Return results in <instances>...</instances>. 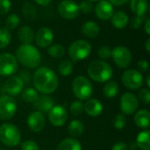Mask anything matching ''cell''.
<instances>
[{"instance_id":"8992f818","label":"cell","mask_w":150,"mask_h":150,"mask_svg":"<svg viewBox=\"0 0 150 150\" xmlns=\"http://www.w3.org/2000/svg\"><path fill=\"white\" fill-rule=\"evenodd\" d=\"M91 53V45L84 40H77L71 43L69 47V55L74 62L87 58Z\"/></svg>"},{"instance_id":"4316f807","label":"cell","mask_w":150,"mask_h":150,"mask_svg":"<svg viewBox=\"0 0 150 150\" xmlns=\"http://www.w3.org/2000/svg\"><path fill=\"white\" fill-rule=\"evenodd\" d=\"M83 129H84L83 124L82 123V121H80L78 120H72L68 127V131H69V134L74 137L81 136L83 133Z\"/></svg>"},{"instance_id":"e575fe53","label":"cell","mask_w":150,"mask_h":150,"mask_svg":"<svg viewBox=\"0 0 150 150\" xmlns=\"http://www.w3.org/2000/svg\"><path fill=\"white\" fill-rule=\"evenodd\" d=\"M83 112V105L81 101H74L70 105V112L74 116H78Z\"/></svg>"},{"instance_id":"52a82bcc","label":"cell","mask_w":150,"mask_h":150,"mask_svg":"<svg viewBox=\"0 0 150 150\" xmlns=\"http://www.w3.org/2000/svg\"><path fill=\"white\" fill-rule=\"evenodd\" d=\"M112 57L115 64L120 69L127 68L132 62L130 50L124 46H118L112 50Z\"/></svg>"},{"instance_id":"f546056e","label":"cell","mask_w":150,"mask_h":150,"mask_svg":"<svg viewBox=\"0 0 150 150\" xmlns=\"http://www.w3.org/2000/svg\"><path fill=\"white\" fill-rule=\"evenodd\" d=\"M58 71L63 76H69L73 71L72 62L69 59H65V60L62 61L58 65Z\"/></svg>"},{"instance_id":"484cf974","label":"cell","mask_w":150,"mask_h":150,"mask_svg":"<svg viewBox=\"0 0 150 150\" xmlns=\"http://www.w3.org/2000/svg\"><path fill=\"white\" fill-rule=\"evenodd\" d=\"M57 150H82V145L76 139L67 138L58 145Z\"/></svg>"},{"instance_id":"ba28073f","label":"cell","mask_w":150,"mask_h":150,"mask_svg":"<svg viewBox=\"0 0 150 150\" xmlns=\"http://www.w3.org/2000/svg\"><path fill=\"white\" fill-rule=\"evenodd\" d=\"M18 69L17 58L10 53L0 54V75L9 76L13 75Z\"/></svg>"},{"instance_id":"8d00e7d4","label":"cell","mask_w":150,"mask_h":150,"mask_svg":"<svg viewBox=\"0 0 150 150\" xmlns=\"http://www.w3.org/2000/svg\"><path fill=\"white\" fill-rule=\"evenodd\" d=\"M98 54L101 59H108L112 56V50L108 46H102L98 48Z\"/></svg>"},{"instance_id":"603a6c76","label":"cell","mask_w":150,"mask_h":150,"mask_svg":"<svg viewBox=\"0 0 150 150\" xmlns=\"http://www.w3.org/2000/svg\"><path fill=\"white\" fill-rule=\"evenodd\" d=\"M18 37L22 44H32L34 40V33L30 26L24 25L18 30Z\"/></svg>"},{"instance_id":"7bdbcfd3","label":"cell","mask_w":150,"mask_h":150,"mask_svg":"<svg viewBox=\"0 0 150 150\" xmlns=\"http://www.w3.org/2000/svg\"><path fill=\"white\" fill-rule=\"evenodd\" d=\"M138 67L142 71L147 72V71H149V64L148 61H146V60H140L138 62Z\"/></svg>"},{"instance_id":"836d02e7","label":"cell","mask_w":150,"mask_h":150,"mask_svg":"<svg viewBox=\"0 0 150 150\" xmlns=\"http://www.w3.org/2000/svg\"><path fill=\"white\" fill-rule=\"evenodd\" d=\"M19 23H20V18L18 15L10 14L5 20V28L8 30L9 29L13 30L19 25Z\"/></svg>"},{"instance_id":"ffe728a7","label":"cell","mask_w":150,"mask_h":150,"mask_svg":"<svg viewBox=\"0 0 150 150\" xmlns=\"http://www.w3.org/2000/svg\"><path fill=\"white\" fill-rule=\"evenodd\" d=\"M111 21H112V25L115 28L123 29L127 25L129 22V18L126 12L122 11H119L113 12L112 16L111 17Z\"/></svg>"},{"instance_id":"7a4b0ae2","label":"cell","mask_w":150,"mask_h":150,"mask_svg":"<svg viewBox=\"0 0 150 150\" xmlns=\"http://www.w3.org/2000/svg\"><path fill=\"white\" fill-rule=\"evenodd\" d=\"M16 54L18 62L26 68L35 69L40 63V53L32 44L20 45L16 52Z\"/></svg>"},{"instance_id":"681fc988","label":"cell","mask_w":150,"mask_h":150,"mask_svg":"<svg viewBox=\"0 0 150 150\" xmlns=\"http://www.w3.org/2000/svg\"><path fill=\"white\" fill-rule=\"evenodd\" d=\"M147 85H148V87L150 86V76H148V77H147Z\"/></svg>"},{"instance_id":"4dcf8cb0","label":"cell","mask_w":150,"mask_h":150,"mask_svg":"<svg viewBox=\"0 0 150 150\" xmlns=\"http://www.w3.org/2000/svg\"><path fill=\"white\" fill-rule=\"evenodd\" d=\"M47 53L51 57L54 58H61L65 54V48L63 46L60 44H55L49 46L47 49Z\"/></svg>"},{"instance_id":"ee69618b","label":"cell","mask_w":150,"mask_h":150,"mask_svg":"<svg viewBox=\"0 0 150 150\" xmlns=\"http://www.w3.org/2000/svg\"><path fill=\"white\" fill-rule=\"evenodd\" d=\"M112 150H129V149L125 142H118V143L113 145Z\"/></svg>"},{"instance_id":"44dd1931","label":"cell","mask_w":150,"mask_h":150,"mask_svg":"<svg viewBox=\"0 0 150 150\" xmlns=\"http://www.w3.org/2000/svg\"><path fill=\"white\" fill-rule=\"evenodd\" d=\"M82 33L87 38H96L100 33V27L94 21H87L82 26Z\"/></svg>"},{"instance_id":"277c9868","label":"cell","mask_w":150,"mask_h":150,"mask_svg":"<svg viewBox=\"0 0 150 150\" xmlns=\"http://www.w3.org/2000/svg\"><path fill=\"white\" fill-rule=\"evenodd\" d=\"M0 141L7 147H15L20 143L21 134L13 124L4 123L0 126Z\"/></svg>"},{"instance_id":"ab89813d","label":"cell","mask_w":150,"mask_h":150,"mask_svg":"<svg viewBox=\"0 0 150 150\" xmlns=\"http://www.w3.org/2000/svg\"><path fill=\"white\" fill-rule=\"evenodd\" d=\"M22 150H39V146L33 141H25L21 143Z\"/></svg>"},{"instance_id":"e0dca14e","label":"cell","mask_w":150,"mask_h":150,"mask_svg":"<svg viewBox=\"0 0 150 150\" xmlns=\"http://www.w3.org/2000/svg\"><path fill=\"white\" fill-rule=\"evenodd\" d=\"M27 125L32 131L35 133L40 132L45 127V117L43 113L38 111L30 113L27 118Z\"/></svg>"},{"instance_id":"7c38bea8","label":"cell","mask_w":150,"mask_h":150,"mask_svg":"<svg viewBox=\"0 0 150 150\" xmlns=\"http://www.w3.org/2000/svg\"><path fill=\"white\" fill-rule=\"evenodd\" d=\"M138 98L134 93L126 92L120 98V110L124 114H134L138 107Z\"/></svg>"},{"instance_id":"816d5d0a","label":"cell","mask_w":150,"mask_h":150,"mask_svg":"<svg viewBox=\"0 0 150 150\" xmlns=\"http://www.w3.org/2000/svg\"><path fill=\"white\" fill-rule=\"evenodd\" d=\"M0 150H4V149H0Z\"/></svg>"},{"instance_id":"5b68a950","label":"cell","mask_w":150,"mask_h":150,"mask_svg":"<svg viewBox=\"0 0 150 150\" xmlns=\"http://www.w3.org/2000/svg\"><path fill=\"white\" fill-rule=\"evenodd\" d=\"M72 91L75 96L81 100H88L93 92L91 81L83 76L76 77L72 83Z\"/></svg>"},{"instance_id":"c3c4849f","label":"cell","mask_w":150,"mask_h":150,"mask_svg":"<svg viewBox=\"0 0 150 150\" xmlns=\"http://www.w3.org/2000/svg\"><path fill=\"white\" fill-rule=\"evenodd\" d=\"M145 47H146V50L148 53H150V39H148L147 41H146V44H145Z\"/></svg>"},{"instance_id":"9a60e30c","label":"cell","mask_w":150,"mask_h":150,"mask_svg":"<svg viewBox=\"0 0 150 150\" xmlns=\"http://www.w3.org/2000/svg\"><path fill=\"white\" fill-rule=\"evenodd\" d=\"M24 88V81L20 76H11L10 77L4 85V91L9 94V96L18 95Z\"/></svg>"},{"instance_id":"d6a6232c","label":"cell","mask_w":150,"mask_h":150,"mask_svg":"<svg viewBox=\"0 0 150 150\" xmlns=\"http://www.w3.org/2000/svg\"><path fill=\"white\" fill-rule=\"evenodd\" d=\"M11 40V33L6 28H0V49L6 47Z\"/></svg>"},{"instance_id":"30bf717a","label":"cell","mask_w":150,"mask_h":150,"mask_svg":"<svg viewBox=\"0 0 150 150\" xmlns=\"http://www.w3.org/2000/svg\"><path fill=\"white\" fill-rule=\"evenodd\" d=\"M17 111L15 100L9 95L0 96V119L7 120L11 119Z\"/></svg>"},{"instance_id":"bcb514c9","label":"cell","mask_w":150,"mask_h":150,"mask_svg":"<svg viewBox=\"0 0 150 150\" xmlns=\"http://www.w3.org/2000/svg\"><path fill=\"white\" fill-rule=\"evenodd\" d=\"M144 30L146 32V33L148 35L150 34V19L149 18H147L145 20V24H144Z\"/></svg>"},{"instance_id":"9c48e42d","label":"cell","mask_w":150,"mask_h":150,"mask_svg":"<svg viewBox=\"0 0 150 150\" xmlns=\"http://www.w3.org/2000/svg\"><path fill=\"white\" fill-rule=\"evenodd\" d=\"M123 84L130 90H138L143 83V76L136 69H127L121 76Z\"/></svg>"},{"instance_id":"f1b7e54d","label":"cell","mask_w":150,"mask_h":150,"mask_svg":"<svg viewBox=\"0 0 150 150\" xmlns=\"http://www.w3.org/2000/svg\"><path fill=\"white\" fill-rule=\"evenodd\" d=\"M22 14L26 19L34 20L36 18V16H37L35 6L32 3L26 2L22 6Z\"/></svg>"},{"instance_id":"83f0119b","label":"cell","mask_w":150,"mask_h":150,"mask_svg":"<svg viewBox=\"0 0 150 150\" xmlns=\"http://www.w3.org/2000/svg\"><path fill=\"white\" fill-rule=\"evenodd\" d=\"M103 92L106 98H114L119 92V85L115 81H108L104 86Z\"/></svg>"},{"instance_id":"7402d4cb","label":"cell","mask_w":150,"mask_h":150,"mask_svg":"<svg viewBox=\"0 0 150 150\" xmlns=\"http://www.w3.org/2000/svg\"><path fill=\"white\" fill-rule=\"evenodd\" d=\"M130 6L132 11L135 16H145L149 10V3L147 0H130Z\"/></svg>"},{"instance_id":"cb8c5ba5","label":"cell","mask_w":150,"mask_h":150,"mask_svg":"<svg viewBox=\"0 0 150 150\" xmlns=\"http://www.w3.org/2000/svg\"><path fill=\"white\" fill-rule=\"evenodd\" d=\"M134 123L141 128H148L150 126V112L148 110H141L134 115Z\"/></svg>"},{"instance_id":"1f68e13d","label":"cell","mask_w":150,"mask_h":150,"mask_svg":"<svg viewBox=\"0 0 150 150\" xmlns=\"http://www.w3.org/2000/svg\"><path fill=\"white\" fill-rule=\"evenodd\" d=\"M22 98L26 103H34L39 98V94L34 89L27 88L22 92Z\"/></svg>"},{"instance_id":"d4e9b609","label":"cell","mask_w":150,"mask_h":150,"mask_svg":"<svg viewBox=\"0 0 150 150\" xmlns=\"http://www.w3.org/2000/svg\"><path fill=\"white\" fill-rule=\"evenodd\" d=\"M136 146L142 150H150V132L149 130L141 132L136 139Z\"/></svg>"},{"instance_id":"5bb4252c","label":"cell","mask_w":150,"mask_h":150,"mask_svg":"<svg viewBox=\"0 0 150 150\" xmlns=\"http://www.w3.org/2000/svg\"><path fill=\"white\" fill-rule=\"evenodd\" d=\"M34 40L37 46L40 48L49 47L54 40V33L48 27H40L34 34Z\"/></svg>"},{"instance_id":"f35d334b","label":"cell","mask_w":150,"mask_h":150,"mask_svg":"<svg viewBox=\"0 0 150 150\" xmlns=\"http://www.w3.org/2000/svg\"><path fill=\"white\" fill-rule=\"evenodd\" d=\"M11 0H0V15H4L8 13V11L11 10Z\"/></svg>"},{"instance_id":"f907efd6","label":"cell","mask_w":150,"mask_h":150,"mask_svg":"<svg viewBox=\"0 0 150 150\" xmlns=\"http://www.w3.org/2000/svg\"><path fill=\"white\" fill-rule=\"evenodd\" d=\"M89 1H91V2H98L100 0H89Z\"/></svg>"},{"instance_id":"4fadbf2b","label":"cell","mask_w":150,"mask_h":150,"mask_svg":"<svg viewBox=\"0 0 150 150\" xmlns=\"http://www.w3.org/2000/svg\"><path fill=\"white\" fill-rule=\"evenodd\" d=\"M68 119V112L62 105H54L48 112V120L55 127H62Z\"/></svg>"},{"instance_id":"6da1fadb","label":"cell","mask_w":150,"mask_h":150,"mask_svg":"<svg viewBox=\"0 0 150 150\" xmlns=\"http://www.w3.org/2000/svg\"><path fill=\"white\" fill-rule=\"evenodd\" d=\"M34 87L43 94H50L58 87V77L54 70L47 67L39 68L33 76Z\"/></svg>"},{"instance_id":"d590c367","label":"cell","mask_w":150,"mask_h":150,"mask_svg":"<svg viewBox=\"0 0 150 150\" xmlns=\"http://www.w3.org/2000/svg\"><path fill=\"white\" fill-rule=\"evenodd\" d=\"M126 124H127V120L125 116L122 114H118L113 120V126L119 130L123 129L126 127Z\"/></svg>"},{"instance_id":"7dc6e473","label":"cell","mask_w":150,"mask_h":150,"mask_svg":"<svg viewBox=\"0 0 150 150\" xmlns=\"http://www.w3.org/2000/svg\"><path fill=\"white\" fill-rule=\"evenodd\" d=\"M38 4H40V5H41V6H46V5H47L52 0H34Z\"/></svg>"},{"instance_id":"60d3db41","label":"cell","mask_w":150,"mask_h":150,"mask_svg":"<svg viewBox=\"0 0 150 150\" xmlns=\"http://www.w3.org/2000/svg\"><path fill=\"white\" fill-rule=\"evenodd\" d=\"M140 99L143 104L149 105L150 104V91L148 89H142L139 92Z\"/></svg>"},{"instance_id":"f6af8a7d","label":"cell","mask_w":150,"mask_h":150,"mask_svg":"<svg viewBox=\"0 0 150 150\" xmlns=\"http://www.w3.org/2000/svg\"><path fill=\"white\" fill-rule=\"evenodd\" d=\"M130 0H109V2L112 4V5H115V6H120L122 4H127V2H129Z\"/></svg>"},{"instance_id":"ac0fdd59","label":"cell","mask_w":150,"mask_h":150,"mask_svg":"<svg viewBox=\"0 0 150 150\" xmlns=\"http://www.w3.org/2000/svg\"><path fill=\"white\" fill-rule=\"evenodd\" d=\"M83 110L91 117H98L103 112L102 104L96 98L88 99L83 105Z\"/></svg>"},{"instance_id":"b9f144b4","label":"cell","mask_w":150,"mask_h":150,"mask_svg":"<svg viewBox=\"0 0 150 150\" xmlns=\"http://www.w3.org/2000/svg\"><path fill=\"white\" fill-rule=\"evenodd\" d=\"M144 19H145V16H142V17H138V16H135L133 19H132V22H131V26L133 29H139L142 25L143 24L144 22Z\"/></svg>"},{"instance_id":"2e32d148","label":"cell","mask_w":150,"mask_h":150,"mask_svg":"<svg viewBox=\"0 0 150 150\" xmlns=\"http://www.w3.org/2000/svg\"><path fill=\"white\" fill-rule=\"evenodd\" d=\"M114 12L113 5L108 0H100L95 6V13L101 20H108Z\"/></svg>"},{"instance_id":"8fae6325","label":"cell","mask_w":150,"mask_h":150,"mask_svg":"<svg viewBox=\"0 0 150 150\" xmlns=\"http://www.w3.org/2000/svg\"><path fill=\"white\" fill-rule=\"evenodd\" d=\"M59 15L65 19H74L80 12L78 4L73 0H63L58 5Z\"/></svg>"},{"instance_id":"74e56055","label":"cell","mask_w":150,"mask_h":150,"mask_svg":"<svg viewBox=\"0 0 150 150\" xmlns=\"http://www.w3.org/2000/svg\"><path fill=\"white\" fill-rule=\"evenodd\" d=\"M79 6V10L85 14L90 13L92 10H93V4L92 2L89 1V0H83L81 2L80 4H78Z\"/></svg>"},{"instance_id":"3957f363","label":"cell","mask_w":150,"mask_h":150,"mask_svg":"<svg viewBox=\"0 0 150 150\" xmlns=\"http://www.w3.org/2000/svg\"><path fill=\"white\" fill-rule=\"evenodd\" d=\"M90 77L98 83L108 82L113 75L112 68L105 61L96 60L90 63L87 69Z\"/></svg>"},{"instance_id":"d6986e66","label":"cell","mask_w":150,"mask_h":150,"mask_svg":"<svg viewBox=\"0 0 150 150\" xmlns=\"http://www.w3.org/2000/svg\"><path fill=\"white\" fill-rule=\"evenodd\" d=\"M33 106L40 112H48L54 106V100L47 95L39 97V98L33 103Z\"/></svg>"}]
</instances>
